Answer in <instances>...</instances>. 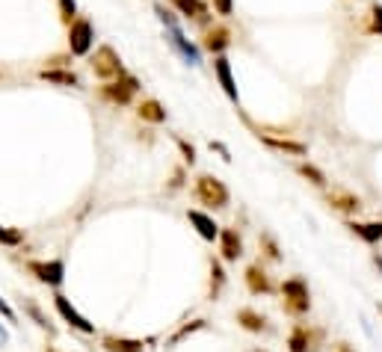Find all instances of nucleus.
I'll return each instance as SVG.
<instances>
[{
	"instance_id": "26",
	"label": "nucleus",
	"mask_w": 382,
	"mask_h": 352,
	"mask_svg": "<svg viewBox=\"0 0 382 352\" xmlns=\"http://www.w3.org/2000/svg\"><path fill=\"white\" fill-rule=\"evenodd\" d=\"M205 325H207V320H193V323H187V325H181V329H178L175 335H172V337H169V346H175V344H181V341H184V337H190L193 332H202V329H205Z\"/></svg>"
},
{
	"instance_id": "19",
	"label": "nucleus",
	"mask_w": 382,
	"mask_h": 352,
	"mask_svg": "<svg viewBox=\"0 0 382 352\" xmlns=\"http://www.w3.org/2000/svg\"><path fill=\"white\" fill-rule=\"evenodd\" d=\"M137 116H140V122L163 124L169 119V112H166V107L160 104L157 98H145V101H140V104H137Z\"/></svg>"
},
{
	"instance_id": "23",
	"label": "nucleus",
	"mask_w": 382,
	"mask_h": 352,
	"mask_svg": "<svg viewBox=\"0 0 382 352\" xmlns=\"http://www.w3.org/2000/svg\"><path fill=\"white\" fill-rule=\"evenodd\" d=\"M297 172H300V178H305L308 184H314L317 190H326V186H329V178H326V172H323V169H317L314 163L302 160L300 166H297Z\"/></svg>"
},
{
	"instance_id": "12",
	"label": "nucleus",
	"mask_w": 382,
	"mask_h": 352,
	"mask_svg": "<svg viewBox=\"0 0 382 352\" xmlns=\"http://www.w3.org/2000/svg\"><path fill=\"white\" fill-rule=\"evenodd\" d=\"M243 281H246V291H249L252 296H267L273 293V281H270L267 270L261 267V263H249L243 272Z\"/></svg>"
},
{
	"instance_id": "17",
	"label": "nucleus",
	"mask_w": 382,
	"mask_h": 352,
	"mask_svg": "<svg viewBox=\"0 0 382 352\" xmlns=\"http://www.w3.org/2000/svg\"><path fill=\"white\" fill-rule=\"evenodd\" d=\"M187 219H190V225L196 228V234L202 237L205 243H214L216 237H219V225L214 222V217L211 213H205V210H187Z\"/></svg>"
},
{
	"instance_id": "29",
	"label": "nucleus",
	"mask_w": 382,
	"mask_h": 352,
	"mask_svg": "<svg viewBox=\"0 0 382 352\" xmlns=\"http://www.w3.org/2000/svg\"><path fill=\"white\" fill-rule=\"evenodd\" d=\"M59 18H63V24L68 27V24L78 18V0H59Z\"/></svg>"
},
{
	"instance_id": "35",
	"label": "nucleus",
	"mask_w": 382,
	"mask_h": 352,
	"mask_svg": "<svg viewBox=\"0 0 382 352\" xmlns=\"http://www.w3.org/2000/svg\"><path fill=\"white\" fill-rule=\"evenodd\" d=\"M181 184H184V169H175V175H172V184H169V190H178Z\"/></svg>"
},
{
	"instance_id": "13",
	"label": "nucleus",
	"mask_w": 382,
	"mask_h": 352,
	"mask_svg": "<svg viewBox=\"0 0 382 352\" xmlns=\"http://www.w3.org/2000/svg\"><path fill=\"white\" fill-rule=\"evenodd\" d=\"M216 243H219V258H223L226 263H237L243 258V240L234 228H219Z\"/></svg>"
},
{
	"instance_id": "5",
	"label": "nucleus",
	"mask_w": 382,
	"mask_h": 352,
	"mask_svg": "<svg viewBox=\"0 0 382 352\" xmlns=\"http://www.w3.org/2000/svg\"><path fill=\"white\" fill-rule=\"evenodd\" d=\"M95 45V27L89 18H75L68 24V54L71 57H86Z\"/></svg>"
},
{
	"instance_id": "3",
	"label": "nucleus",
	"mask_w": 382,
	"mask_h": 352,
	"mask_svg": "<svg viewBox=\"0 0 382 352\" xmlns=\"http://www.w3.org/2000/svg\"><path fill=\"white\" fill-rule=\"evenodd\" d=\"M137 92H140V80L133 78V74H122V78L104 80L101 86H98V95L113 107H128L131 101L137 98Z\"/></svg>"
},
{
	"instance_id": "7",
	"label": "nucleus",
	"mask_w": 382,
	"mask_h": 352,
	"mask_svg": "<svg viewBox=\"0 0 382 352\" xmlns=\"http://www.w3.org/2000/svg\"><path fill=\"white\" fill-rule=\"evenodd\" d=\"M30 275H36L47 287H59L66 281V263L63 261H27Z\"/></svg>"
},
{
	"instance_id": "27",
	"label": "nucleus",
	"mask_w": 382,
	"mask_h": 352,
	"mask_svg": "<svg viewBox=\"0 0 382 352\" xmlns=\"http://www.w3.org/2000/svg\"><path fill=\"white\" fill-rule=\"evenodd\" d=\"M367 33L382 36V3H371V12H367Z\"/></svg>"
},
{
	"instance_id": "33",
	"label": "nucleus",
	"mask_w": 382,
	"mask_h": 352,
	"mask_svg": "<svg viewBox=\"0 0 382 352\" xmlns=\"http://www.w3.org/2000/svg\"><path fill=\"white\" fill-rule=\"evenodd\" d=\"M154 12H157V18H160V21H163V24H166V27H178V21H175V18H172V12H169V9H163V6H160V3H157V6H154Z\"/></svg>"
},
{
	"instance_id": "16",
	"label": "nucleus",
	"mask_w": 382,
	"mask_h": 352,
	"mask_svg": "<svg viewBox=\"0 0 382 352\" xmlns=\"http://www.w3.org/2000/svg\"><path fill=\"white\" fill-rule=\"evenodd\" d=\"M258 140H261L267 148L273 151H281V154H291V157H305L308 154V145L300 142V140H288V136H273V133H258Z\"/></svg>"
},
{
	"instance_id": "8",
	"label": "nucleus",
	"mask_w": 382,
	"mask_h": 352,
	"mask_svg": "<svg viewBox=\"0 0 382 352\" xmlns=\"http://www.w3.org/2000/svg\"><path fill=\"white\" fill-rule=\"evenodd\" d=\"M228 47H231V30L226 24H207L202 30V50H207L211 57L226 54Z\"/></svg>"
},
{
	"instance_id": "10",
	"label": "nucleus",
	"mask_w": 382,
	"mask_h": 352,
	"mask_svg": "<svg viewBox=\"0 0 382 352\" xmlns=\"http://www.w3.org/2000/svg\"><path fill=\"white\" fill-rule=\"evenodd\" d=\"M317 329H308L305 323H297L288 335V352H317V341H320Z\"/></svg>"
},
{
	"instance_id": "15",
	"label": "nucleus",
	"mask_w": 382,
	"mask_h": 352,
	"mask_svg": "<svg viewBox=\"0 0 382 352\" xmlns=\"http://www.w3.org/2000/svg\"><path fill=\"white\" fill-rule=\"evenodd\" d=\"M166 36H169V45L178 50L181 59L187 62V66H199V59H202V57H199V47H196V45L187 39V36L181 33V27H166Z\"/></svg>"
},
{
	"instance_id": "11",
	"label": "nucleus",
	"mask_w": 382,
	"mask_h": 352,
	"mask_svg": "<svg viewBox=\"0 0 382 352\" xmlns=\"http://www.w3.org/2000/svg\"><path fill=\"white\" fill-rule=\"evenodd\" d=\"M214 78L219 80V86H223L226 98L231 101V104H237L240 95H237V80H234V71H231V62L226 54H216L214 57Z\"/></svg>"
},
{
	"instance_id": "24",
	"label": "nucleus",
	"mask_w": 382,
	"mask_h": 352,
	"mask_svg": "<svg viewBox=\"0 0 382 352\" xmlns=\"http://www.w3.org/2000/svg\"><path fill=\"white\" fill-rule=\"evenodd\" d=\"M211 287H207V296L211 299H216L219 293H223V287H226V270H223V261H216V258H211Z\"/></svg>"
},
{
	"instance_id": "2",
	"label": "nucleus",
	"mask_w": 382,
	"mask_h": 352,
	"mask_svg": "<svg viewBox=\"0 0 382 352\" xmlns=\"http://www.w3.org/2000/svg\"><path fill=\"white\" fill-rule=\"evenodd\" d=\"M279 291H281V308H285V314H291V317H305V314L311 311V291H308L305 279H300V275L285 279Z\"/></svg>"
},
{
	"instance_id": "21",
	"label": "nucleus",
	"mask_w": 382,
	"mask_h": 352,
	"mask_svg": "<svg viewBox=\"0 0 382 352\" xmlns=\"http://www.w3.org/2000/svg\"><path fill=\"white\" fill-rule=\"evenodd\" d=\"M237 325L249 335H261V332H267V317L255 308H240L237 311Z\"/></svg>"
},
{
	"instance_id": "1",
	"label": "nucleus",
	"mask_w": 382,
	"mask_h": 352,
	"mask_svg": "<svg viewBox=\"0 0 382 352\" xmlns=\"http://www.w3.org/2000/svg\"><path fill=\"white\" fill-rule=\"evenodd\" d=\"M193 196L199 198V205H205L207 210H226L228 201H231L228 186L219 181L216 175H211V172L196 175V181H193Z\"/></svg>"
},
{
	"instance_id": "30",
	"label": "nucleus",
	"mask_w": 382,
	"mask_h": 352,
	"mask_svg": "<svg viewBox=\"0 0 382 352\" xmlns=\"http://www.w3.org/2000/svg\"><path fill=\"white\" fill-rule=\"evenodd\" d=\"M0 243H3V246H21L24 234L18 228H3V225H0Z\"/></svg>"
},
{
	"instance_id": "37",
	"label": "nucleus",
	"mask_w": 382,
	"mask_h": 352,
	"mask_svg": "<svg viewBox=\"0 0 382 352\" xmlns=\"http://www.w3.org/2000/svg\"><path fill=\"white\" fill-rule=\"evenodd\" d=\"M374 263H376V267L382 270V258H379V255H374Z\"/></svg>"
},
{
	"instance_id": "38",
	"label": "nucleus",
	"mask_w": 382,
	"mask_h": 352,
	"mask_svg": "<svg viewBox=\"0 0 382 352\" xmlns=\"http://www.w3.org/2000/svg\"><path fill=\"white\" fill-rule=\"evenodd\" d=\"M252 352H267V349H252Z\"/></svg>"
},
{
	"instance_id": "14",
	"label": "nucleus",
	"mask_w": 382,
	"mask_h": 352,
	"mask_svg": "<svg viewBox=\"0 0 382 352\" xmlns=\"http://www.w3.org/2000/svg\"><path fill=\"white\" fill-rule=\"evenodd\" d=\"M326 205L335 213H341V217L350 219V217H355V213L362 210V198L347 193V190H332V193H326Z\"/></svg>"
},
{
	"instance_id": "22",
	"label": "nucleus",
	"mask_w": 382,
	"mask_h": 352,
	"mask_svg": "<svg viewBox=\"0 0 382 352\" xmlns=\"http://www.w3.org/2000/svg\"><path fill=\"white\" fill-rule=\"evenodd\" d=\"M104 352H149L142 341H133V337H119V335H107L101 341Z\"/></svg>"
},
{
	"instance_id": "28",
	"label": "nucleus",
	"mask_w": 382,
	"mask_h": 352,
	"mask_svg": "<svg viewBox=\"0 0 382 352\" xmlns=\"http://www.w3.org/2000/svg\"><path fill=\"white\" fill-rule=\"evenodd\" d=\"M258 246L264 249L267 261H281V251H279V243L273 240V234H261V240H258Z\"/></svg>"
},
{
	"instance_id": "34",
	"label": "nucleus",
	"mask_w": 382,
	"mask_h": 352,
	"mask_svg": "<svg viewBox=\"0 0 382 352\" xmlns=\"http://www.w3.org/2000/svg\"><path fill=\"white\" fill-rule=\"evenodd\" d=\"M178 148H181V154H184V160H187L190 163V166H193V163H196V148L187 142V140H178Z\"/></svg>"
},
{
	"instance_id": "9",
	"label": "nucleus",
	"mask_w": 382,
	"mask_h": 352,
	"mask_svg": "<svg viewBox=\"0 0 382 352\" xmlns=\"http://www.w3.org/2000/svg\"><path fill=\"white\" fill-rule=\"evenodd\" d=\"M169 3L175 6V12H178L181 18L199 24L202 30L207 27V24H211V6H207L205 0H169Z\"/></svg>"
},
{
	"instance_id": "4",
	"label": "nucleus",
	"mask_w": 382,
	"mask_h": 352,
	"mask_svg": "<svg viewBox=\"0 0 382 352\" xmlns=\"http://www.w3.org/2000/svg\"><path fill=\"white\" fill-rule=\"evenodd\" d=\"M89 68L95 78H101V80H116L125 74V66H122V57H119V50L113 45H101V47H95V54L89 57Z\"/></svg>"
},
{
	"instance_id": "39",
	"label": "nucleus",
	"mask_w": 382,
	"mask_h": 352,
	"mask_svg": "<svg viewBox=\"0 0 382 352\" xmlns=\"http://www.w3.org/2000/svg\"><path fill=\"white\" fill-rule=\"evenodd\" d=\"M379 314H382V305H379Z\"/></svg>"
},
{
	"instance_id": "31",
	"label": "nucleus",
	"mask_w": 382,
	"mask_h": 352,
	"mask_svg": "<svg viewBox=\"0 0 382 352\" xmlns=\"http://www.w3.org/2000/svg\"><path fill=\"white\" fill-rule=\"evenodd\" d=\"M211 6H214V12H216V15L228 18L231 12H234V0H211Z\"/></svg>"
},
{
	"instance_id": "32",
	"label": "nucleus",
	"mask_w": 382,
	"mask_h": 352,
	"mask_svg": "<svg viewBox=\"0 0 382 352\" xmlns=\"http://www.w3.org/2000/svg\"><path fill=\"white\" fill-rule=\"evenodd\" d=\"M0 317H3L6 323H18V314L9 308V302H6L3 296H0Z\"/></svg>"
},
{
	"instance_id": "25",
	"label": "nucleus",
	"mask_w": 382,
	"mask_h": 352,
	"mask_svg": "<svg viewBox=\"0 0 382 352\" xmlns=\"http://www.w3.org/2000/svg\"><path fill=\"white\" fill-rule=\"evenodd\" d=\"M24 311H27V314H30V317H33V323H36V325H39V329H45V332H51V335L57 332V329H54V325H51V323H47V317H45V314H42V308H39V305H36V302H33V299H24Z\"/></svg>"
},
{
	"instance_id": "18",
	"label": "nucleus",
	"mask_w": 382,
	"mask_h": 352,
	"mask_svg": "<svg viewBox=\"0 0 382 352\" xmlns=\"http://www.w3.org/2000/svg\"><path fill=\"white\" fill-rule=\"evenodd\" d=\"M347 228L359 237L367 246H379L382 243V222H359V219H347Z\"/></svg>"
},
{
	"instance_id": "20",
	"label": "nucleus",
	"mask_w": 382,
	"mask_h": 352,
	"mask_svg": "<svg viewBox=\"0 0 382 352\" xmlns=\"http://www.w3.org/2000/svg\"><path fill=\"white\" fill-rule=\"evenodd\" d=\"M39 78L45 83H51V86H71V89H80V78L71 68H42L39 71Z\"/></svg>"
},
{
	"instance_id": "36",
	"label": "nucleus",
	"mask_w": 382,
	"mask_h": 352,
	"mask_svg": "<svg viewBox=\"0 0 382 352\" xmlns=\"http://www.w3.org/2000/svg\"><path fill=\"white\" fill-rule=\"evenodd\" d=\"M335 352H355V349H353L350 344H344V341H341V344H335Z\"/></svg>"
},
{
	"instance_id": "6",
	"label": "nucleus",
	"mask_w": 382,
	"mask_h": 352,
	"mask_svg": "<svg viewBox=\"0 0 382 352\" xmlns=\"http://www.w3.org/2000/svg\"><path fill=\"white\" fill-rule=\"evenodd\" d=\"M54 308H57V314L63 317L71 329H78V332H83V335H95V323H89L83 317V314L71 305V299L68 296H63V293H54Z\"/></svg>"
}]
</instances>
